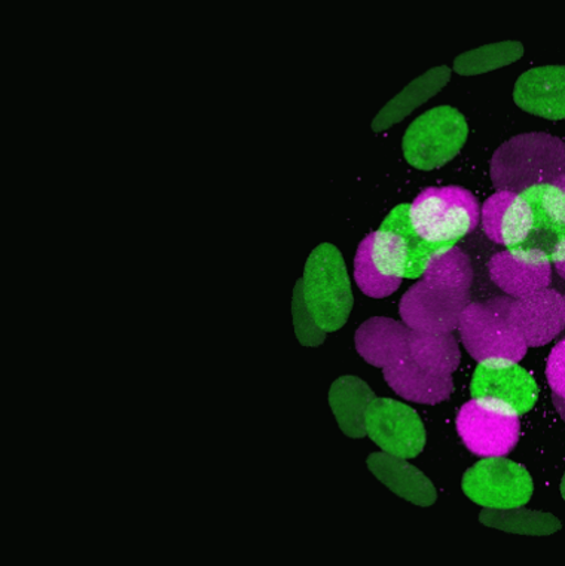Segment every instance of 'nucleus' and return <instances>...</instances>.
<instances>
[{"label":"nucleus","mask_w":565,"mask_h":566,"mask_svg":"<svg viewBox=\"0 0 565 566\" xmlns=\"http://www.w3.org/2000/svg\"><path fill=\"white\" fill-rule=\"evenodd\" d=\"M561 495H563V499L565 501V474L563 481H561Z\"/></svg>","instance_id":"nucleus-31"},{"label":"nucleus","mask_w":565,"mask_h":566,"mask_svg":"<svg viewBox=\"0 0 565 566\" xmlns=\"http://www.w3.org/2000/svg\"><path fill=\"white\" fill-rule=\"evenodd\" d=\"M490 175L499 191L520 193L554 185L565 175V144L550 134H520L495 150Z\"/></svg>","instance_id":"nucleus-3"},{"label":"nucleus","mask_w":565,"mask_h":566,"mask_svg":"<svg viewBox=\"0 0 565 566\" xmlns=\"http://www.w3.org/2000/svg\"><path fill=\"white\" fill-rule=\"evenodd\" d=\"M564 322H565V295H564Z\"/></svg>","instance_id":"nucleus-32"},{"label":"nucleus","mask_w":565,"mask_h":566,"mask_svg":"<svg viewBox=\"0 0 565 566\" xmlns=\"http://www.w3.org/2000/svg\"><path fill=\"white\" fill-rule=\"evenodd\" d=\"M368 467L374 476L400 499L421 507H430L437 503L438 494L433 483L405 458L377 452L369 455Z\"/></svg>","instance_id":"nucleus-17"},{"label":"nucleus","mask_w":565,"mask_h":566,"mask_svg":"<svg viewBox=\"0 0 565 566\" xmlns=\"http://www.w3.org/2000/svg\"><path fill=\"white\" fill-rule=\"evenodd\" d=\"M292 315L293 327H295L296 338L300 339L301 345L304 347H318L325 343L326 334L317 327L314 323L312 315L305 308L304 301H302L300 289H293L292 297Z\"/></svg>","instance_id":"nucleus-26"},{"label":"nucleus","mask_w":565,"mask_h":566,"mask_svg":"<svg viewBox=\"0 0 565 566\" xmlns=\"http://www.w3.org/2000/svg\"><path fill=\"white\" fill-rule=\"evenodd\" d=\"M513 297H493L486 302H469L461 313L459 331L464 348L478 363L485 360L521 361L527 344L509 318Z\"/></svg>","instance_id":"nucleus-6"},{"label":"nucleus","mask_w":565,"mask_h":566,"mask_svg":"<svg viewBox=\"0 0 565 566\" xmlns=\"http://www.w3.org/2000/svg\"><path fill=\"white\" fill-rule=\"evenodd\" d=\"M516 193L511 191H499L485 201L481 210L482 229L485 235L494 243L502 244V223L504 214L515 200Z\"/></svg>","instance_id":"nucleus-25"},{"label":"nucleus","mask_w":565,"mask_h":566,"mask_svg":"<svg viewBox=\"0 0 565 566\" xmlns=\"http://www.w3.org/2000/svg\"><path fill=\"white\" fill-rule=\"evenodd\" d=\"M451 71L447 66L430 69L425 75L411 82L394 98L388 102L386 107L374 119L373 129L375 133L386 132L387 128L394 127L412 114L422 103L430 101L437 96L439 91L443 88L450 81Z\"/></svg>","instance_id":"nucleus-20"},{"label":"nucleus","mask_w":565,"mask_h":566,"mask_svg":"<svg viewBox=\"0 0 565 566\" xmlns=\"http://www.w3.org/2000/svg\"><path fill=\"white\" fill-rule=\"evenodd\" d=\"M470 392L473 399L503 401L520 415L530 412L538 399L533 376L516 361L504 358L481 361L474 370Z\"/></svg>","instance_id":"nucleus-12"},{"label":"nucleus","mask_w":565,"mask_h":566,"mask_svg":"<svg viewBox=\"0 0 565 566\" xmlns=\"http://www.w3.org/2000/svg\"><path fill=\"white\" fill-rule=\"evenodd\" d=\"M546 378L552 395L565 399V339L555 345L546 363Z\"/></svg>","instance_id":"nucleus-27"},{"label":"nucleus","mask_w":565,"mask_h":566,"mask_svg":"<svg viewBox=\"0 0 565 566\" xmlns=\"http://www.w3.org/2000/svg\"><path fill=\"white\" fill-rule=\"evenodd\" d=\"M388 387L402 399L420 405H439L454 391L451 375H438L422 369L411 358L383 369Z\"/></svg>","instance_id":"nucleus-18"},{"label":"nucleus","mask_w":565,"mask_h":566,"mask_svg":"<svg viewBox=\"0 0 565 566\" xmlns=\"http://www.w3.org/2000/svg\"><path fill=\"white\" fill-rule=\"evenodd\" d=\"M469 302V292L431 286L421 280L400 300L399 314L412 331L452 334Z\"/></svg>","instance_id":"nucleus-11"},{"label":"nucleus","mask_w":565,"mask_h":566,"mask_svg":"<svg viewBox=\"0 0 565 566\" xmlns=\"http://www.w3.org/2000/svg\"><path fill=\"white\" fill-rule=\"evenodd\" d=\"M407 324L386 317L369 318L357 328L355 344L357 353L374 367H391L409 357Z\"/></svg>","instance_id":"nucleus-16"},{"label":"nucleus","mask_w":565,"mask_h":566,"mask_svg":"<svg viewBox=\"0 0 565 566\" xmlns=\"http://www.w3.org/2000/svg\"><path fill=\"white\" fill-rule=\"evenodd\" d=\"M327 399L343 433L352 439L365 438L366 409L375 399L368 384L357 376H341L332 384Z\"/></svg>","instance_id":"nucleus-19"},{"label":"nucleus","mask_w":565,"mask_h":566,"mask_svg":"<svg viewBox=\"0 0 565 566\" xmlns=\"http://www.w3.org/2000/svg\"><path fill=\"white\" fill-rule=\"evenodd\" d=\"M366 436L390 455L416 458L426 447V429L421 418L408 405L375 397L365 415Z\"/></svg>","instance_id":"nucleus-10"},{"label":"nucleus","mask_w":565,"mask_h":566,"mask_svg":"<svg viewBox=\"0 0 565 566\" xmlns=\"http://www.w3.org/2000/svg\"><path fill=\"white\" fill-rule=\"evenodd\" d=\"M509 318L527 347H543L563 332L564 296L547 287L532 295L517 297L509 308Z\"/></svg>","instance_id":"nucleus-13"},{"label":"nucleus","mask_w":565,"mask_h":566,"mask_svg":"<svg viewBox=\"0 0 565 566\" xmlns=\"http://www.w3.org/2000/svg\"><path fill=\"white\" fill-rule=\"evenodd\" d=\"M524 55L521 42L509 41L481 46L459 55L454 62V71L461 76L482 75L498 71L500 67L517 62Z\"/></svg>","instance_id":"nucleus-24"},{"label":"nucleus","mask_w":565,"mask_h":566,"mask_svg":"<svg viewBox=\"0 0 565 566\" xmlns=\"http://www.w3.org/2000/svg\"><path fill=\"white\" fill-rule=\"evenodd\" d=\"M441 249L418 235L409 219V205L395 207L357 249V287L374 300L394 295L404 279L422 276L430 258Z\"/></svg>","instance_id":"nucleus-1"},{"label":"nucleus","mask_w":565,"mask_h":566,"mask_svg":"<svg viewBox=\"0 0 565 566\" xmlns=\"http://www.w3.org/2000/svg\"><path fill=\"white\" fill-rule=\"evenodd\" d=\"M521 415L494 399H472L457 415V431L474 455L506 457L520 442Z\"/></svg>","instance_id":"nucleus-8"},{"label":"nucleus","mask_w":565,"mask_h":566,"mask_svg":"<svg viewBox=\"0 0 565 566\" xmlns=\"http://www.w3.org/2000/svg\"><path fill=\"white\" fill-rule=\"evenodd\" d=\"M489 271L495 286L513 300L543 291L552 281L551 262L521 250L495 253Z\"/></svg>","instance_id":"nucleus-14"},{"label":"nucleus","mask_w":565,"mask_h":566,"mask_svg":"<svg viewBox=\"0 0 565 566\" xmlns=\"http://www.w3.org/2000/svg\"><path fill=\"white\" fill-rule=\"evenodd\" d=\"M477 198L460 186L427 188L409 205V219L426 243L447 248L480 224Z\"/></svg>","instance_id":"nucleus-5"},{"label":"nucleus","mask_w":565,"mask_h":566,"mask_svg":"<svg viewBox=\"0 0 565 566\" xmlns=\"http://www.w3.org/2000/svg\"><path fill=\"white\" fill-rule=\"evenodd\" d=\"M555 270L558 272L561 279L565 280V256L558 259V261L554 262Z\"/></svg>","instance_id":"nucleus-29"},{"label":"nucleus","mask_w":565,"mask_h":566,"mask_svg":"<svg viewBox=\"0 0 565 566\" xmlns=\"http://www.w3.org/2000/svg\"><path fill=\"white\" fill-rule=\"evenodd\" d=\"M409 358L422 369L448 376L460 366L461 353L452 334H429L411 328Z\"/></svg>","instance_id":"nucleus-21"},{"label":"nucleus","mask_w":565,"mask_h":566,"mask_svg":"<svg viewBox=\"0 0 565 566\" xmlns=\"http://www.w3.org/2000/svg\"><path fill=\"white\" fill-rule=\"evenodd\" d=\"M481 524L521 535H551L561 530V522L550 513L516 509H485L480 516Z\"/></svg>","instance_id":"nucleus-23"},{"label":"nucleus","mask_w":565,"mask_h":566,"mask_svg":"<svg viewBox=\"0 0 565 566\" xmlns=\"http://www.w3.org/2000/svg\"><path fill=\"white\" fill-rule=\"evenodd\" d=\"M463 114L451 106H439L418 116L404 136V155L409 166L430 171L452 161L468 140Z\"/></svg>","instance_id":"nucleus-7"},{"label":"nucleus","mask_w":565,"mask_h":566,"mask_svg":"<svg viewBox=\"0 0 565 566\" xmlns=\"http://www.w3.org/2000/svg\"><path fill=\"white\" fill-rule=\"evenodd\" d=\"M555 186H558L559 189H563L565 192V175L561 176L558 180L555 181Z\"/></svg>","instance_id":"nucleus-30"},{"label":"nucleus","mask_w":565,"mask_h":566,"mask_svg":"<svg viewBox=\"0 0 565 566\" xmlns=\"http://www.w3.org/2000/svg\"><path fill=\"white\" fill-rule=\"evenodd\" d=\"M552 401H554L556 412L559 413L561 419L565 422V399H563V397L552 395Z\"/></svg>","instance_id":"nucleus-28"},{"label":"nucleus","mask_w":565,"mask_h":566,"mask_svg":"<svg viewBox=\"0 0 565 566\" xmlns=\"http://www.w3.org/2000/svg\"><path fill=\"white\" fill-rule=\"evenodd\" d=\"M305 308L325 334H334L350 317L355 297L343 254L334 244L317 245L296 281Z\"/></svg>","instance_id":"nucleus-4"},{"label":"nucleus","mask_w":565,"mask_h":566,"mask_svg":"<svg viewBox=\"0 0 565 566\" xmlns=\"http://www.w3.org/2000/svg\"><path fill=\"white\" fill-rule=\"evenodd\" d=\"M502 245L546 259L565 256V192L537 185L516 193L502 223Z\"/></svg>","instance_id":"nucleus-2"},{"label":"nucleus","mask_w":565,"mask_h":566,"mask_svg":"<svg viewBox=\"0 0 565 566\" xmlns=\"http://www.w3.org/2000/svg\"><path fill=\"white\" fill-rule=\"evenodd\" d=\"M421 280L431 286L469 292L473 281L472 262L463 250L447 245L430 258Z\"/></svg>","instance_id":"nucleus-22"},{"label":"nucleus","mask_w":565,"mask_h":566,"mask_svg":"<svg viewBox=\"0 0 565 566\" xmlns=\"http://www.w3.org/2000/svg\"><path fill=\"white\" fill-rule=\"evenodd\" d=\"M461 488L469 500L484 509L524 507L532 500V474L504 457L482 458L465 471Z\"/></svg>","instance_id":"nucleus-9"},{"label":"nucleus","mask_w":565,"mask_h":566,"mask_svg":"<svg viewBox=\"0 0 565 566\" xmlns=\"http://www.w3.org/2000/svg\"><path fill=\"white\" fill-rule=\"evenodd\" d=\"M513 101L527 114L552 120L565 119V66L525 72L516 81Z\"/></svg>","instance_id":"nucleus-15"}]
</instances>
